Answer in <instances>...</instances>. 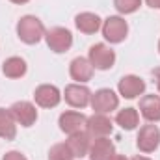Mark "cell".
I'll return each instance as SVG.
<instances>
[{"label":"cell","instance_id":"obj_1","mask_svg":"<svg viewBox=\"0 0 160 160\" xmlns=\"http://www.w3.org/2000/svg\"><path fill=\"white\" fill-rule=\"evenodd\" d=\"M45 26L38 17L34 15H24L17 22V36L19 39L26 45H36L45 38Z\"/></svg>","mask_w":160,"mask_h":160},{"label":"cell","instance_id":"obj_2","mask_svg":"<svg viewBox=\"0 0 160 160\" xmlns=\"http://www.w3.org/2000/svg\"><path fill=\"white\" fill-rule=\"evenodd\" d=\"M88 60L91 62L93 69H99V71H106V69H112L114 63H116V52L104 45V43H95L89 47V56Z\"/></svg>","mask_w":160,"mask_h":160},{"label":"cell","instance_id":"obj_3","mask_svg":"<svg viewBox=\"0 0 160 160\" xmlns=\"http://www.w3.org/2000/svg\"><path fill=\"white\" fill-rule=\"evenodd\" d=\"M45 39H47V45L52 52L56 54H63L71 48L73 45V34L67 30V28H62V26H54L50 28L47 34H45Z\"/></svg>","mask_w":160,"mask_h":160},{"label":"cell","instance_id":"obj_4","mask_svg":"<svg viewBox=\"0 0 160 160\" xmlns=\"http://www.w3.org/2000/svg\"><path fill=\"white\" fill-rule=\"evenodd\" d=\"M89 104L95 110V114H110L112 110H116L119 106V97L112 89L102 88V89H99L91 95Z\"/></svg>","mask_w":160,"mask_h":160},{"label":"cell","instance_id":"obj_5","mask_svg":"<svg viewBox=\"0 0 160 160\" xmlns=\"http://www.w3.org/2000/svg\"><path fill=\"white\" fill-rule=\"evenodd\" d=\"M101 28H102L104 39L110 41V43H121V41H125L127 34H128V24H127V21L121 19V17H118V15L108 17V19L102 22Z\"/></svg>","mask_w":160,"mask_h":160},{"label":"cell","instance_id":"obj_6","mask_svg":"<svg viewBox=\"0 0 160 160\" xmlns=\"http://www.w3.org/2000/svg\"><path fill=\"white\" fill-rule=\"evenodd\" d=\"M136 145L142 153H153L160 145V128L157 125H143L136 136Z\"/></svg>","mask_w":160,"mask_h":160},{"label":"cell","instance_id":"obj_7","mask_svg":"<svg viewBox=\"0 0 160 160\" xmlns=\"http://www.w3.org/2000/svg\"><path fill=\"white\" fill-rule=\"evenodd\" d=\"M63 99L73 108H86L91 101V91L82 84H69L63 89Z\"/></svg>","mask_w":160,"mask_h":160},{"label":"cell","instance_id":"obj_8","mask_svg":"<svg viewBox=\"0 0 160 160\" xmlns=\"http://www.w3.org/2000/svg\"><path fill=\"white\" fill-rule=\"evenodd\" d=\"M34 101L41 108H54L62 101V91L52 84H41L34 91Z\"/></svg>","mask_w":160,"mask_h":160},{"label":"cell","instance_id":"obj_9","mask_svg":"<svg viewBox=\"0 0 160 160\" xmlns=\"http://www.w3.org/2000/svg\"><path fill=\"white\" fill-rule=\"evenodd\" d=\"M9 112L13 114L15 121L21 125V127H32L36 121H38V110L32 102L28 101H19V102H13Z\"/></svg>","mask_w":160,"mask_h":160},{"label":"cell","instance_id":"obj_10","mask_svg":"<svg viewBox=\"0 0 160 160\" xmlns=\"http://www.w3.org/2000/svg\"><path fill=\"white\" fill-rule=\"evenodd\" d=\"M112 119L106 118V114H93L91 118H88L86 123V130L91 138H106L112 132Z\"/></svg>","mask_w":160,"mask_h":160},{"label":"cell","instance_id":"obj_11","mask_svg":"<svg viewBox=\"0 0 160 160\" xmlns=\"http://www.w3.org/2000/svg\"><path fill=\"white\" fill-rule=\"evenodd\" d=\"M86 123H88V118L84 114H80V112H73V110L63 112L60 116V121H58L62 132H65L69 136L75 134V132H82L86 128Z\"/></svg>","mask_w":160,"mask_h":160},{"label":"cell","instance_id":"obj_12","mask_svg":"<svg viewBox=\"0 0 160 160\" xmlns=\"http://www.w3.org/2000/svg\"><path fill=\"white\" fill-rule=\"evenodd\" d=\"M118 89H119V95L125 99H136L138 95H142L145 91V82L136 77V75H127L119 80L118 84Z\"/></svg>","mask_w":160,"mask_h":160},{"label":"cell","instance_id":"obj_13","mask_svg":"<svg viewBox=\"0 0 160 160\" xmlns=\"http://www.w3.org/2000/svg\"><path fill=\"white\" fill-rule=\"evenodd\" d=\"M89 160H110L116 155V147L108 138H95L89 145Z\"/></svg>","mask_w":160,"mask_h":160},{"label":"cell","instance_id":"obj_14","mask_svg":"<svg viewBox=\"0 0 160 160\" xmlns=\"http://www.w3.org/2000/svg\"><path fill=\"white\" fill-rule=\"evenodd\" d=\"M69 75H71V78L77 80L78 84L89 82L91 77H93V65H91V62L88 58H82V56L75 58L71 62V65H69Z\"/></svg>","mask_w":160,"mask_h":160},{"label":"cell","instance_id":"obj_15","mask_svg":"<svg viewBox=\"0 0 160 160\" xmlns=\"http://www.w3.org/2000/svg\"><path fill=\"white\" fill-rule=\"evenodd\" d=\"M140 114L149 121H160V95H143L140 99Z\"/></svg>","mask_w":160,"mask_h":160},{"label":"cell","instance_id":"obj_16","mask_svg":"<svg viewBox=\"0 0 160 160\" xmlns=\"http://www.w3.org/2000/svg\"><path fill=\"white\" fill-rule=\"evenodd\" d=\"M91 136L88 134V132H75V134H71L69 136V140H67V145H69V149L73 151V155H75V158H82V157H86L88 153H89V145H91V140H89Z\"/></svg>","mask_w":160,"mask_h":160},{"label":"cell","instance_id":"obj_17","mask_svg":"<svg viewBox=\"0 0 160 160\" xmlns=\"http://www.w3.org/2000/svg\"><path fill=\"white\" fill-rule=\"evenodd\" d=\"M75 24L82 34H95L101 26H102V21L97 13H89V11H84L78 13L75 17Z\"/></svg>","mask_w":160,"mask_h":160},{"label":"cell","instance_id":"obj_18","mask_svg":"<svg viewBox=\"0 0 160 160\" xmlns=\"http://www.w3.org/2000/svg\"><path fill=\"white\" fill-rule=\"evenodd\" d=\"M26 62L19 56H11L8 58L4 63H2V73L8 77V78H21L26 75Z\"/></svg>","mask_w":160,"mask_h":160},{"label":"cell","instance_id":"obj_19","mask_svg":"<svg viewBox=\"0 0 160 160\" xmlns=\"http://www.w3.org/2000/svg\"><path fill=\"white\" fill-rule=\"evenodd\" d=\"M17 136V121L9 108H0V138L4 140H13Z\"/></svg>","mask_w":160,"mask_h":160},{"label":"cell","instance_id":"obj_20","mask_svg":"<svg viewBox=\"0 0 160 160\" xmlns=\"http://www.w3.org/2000/svg\"><path fill=\"white\" fill-rule=\"evenodd\" d=\"M116 123L125 130H134L140 123V114H138L136 108H123L116 116Z\"/></svg>","mask_w":160,"mask_h":160},{"label":"cell","instance_id":"obj_21","mask_svg":"<svg viewBox=\"0 0 160 160\" xmlns=\"http://www.w3.org/2000/svg\"><path fill=\"white\" fill-rule=\"evenodd\" d=\"M48 160H75V155L67 143H56L48 151Z\"/></svg>","mask_w":160,"mask_h":160},{"label":"cell","instance_id":"obj_22","mask_svg":"<svg viewBox=\"0 0 160 160\" xmlns=\"http://www.w3.org/2000/svg\"><path fill=\"white\" fill-rule=\"evenodd\" d=\"M114 6L119 13L128 15V13H134L142 6V0H114Z\"/></svg>","mask_w":160,"mask_h":160},{"label":"cell","instance_id":"obj_23","mask_svg":"<svg viewBox=\"0 0 160 160\" xmlns=\"http://www.w3.org/2000/svg\"><path fill=\"white\" fill-rule=\"evenodd\" d=\"M2 160H28V158H26L22 153H19V151H9V153L4 155Z\"/></svg>","mask_w":160,"mask_h":160},{"label":"cell","instance_id":"obj_24","mask_svg":"<svg viewBox=\"0 0 160 160\" xmlns=\"http://www.w3.org/2000/svg\"><path fill=\"white\" fill-rule=\"evenodd\" d=\"M145 2H147V6L153 8V9H158L160 8V0H145Z\"/></svg>","mask_w":160,"mask_h":160},{"label":"cell","instance_id":"obj_25","mask_svg":"<svg viewBox=\"0 0 160 160\" xmlns=\"http://www.w3.org/2000/svg\"><path fill=\"white\" fill-rule=\"evenodd\" d=\"M153 77H155V80H157V88H158V91H160V67L153 71Z\"/></svg>","mask_w":160,"mask_h":160},{"label":"cell","instance_id":"obj_26","mask_svg":"<svg viewBox=\"0 0 160 160\" xmlns=\"http://www.w3.org/2000/svg\"><path fill=\"white\" fill-rule=\"evenodd\" d=\"M110 160H128V158H127V157H123V155H114Z\"/></svg>","mask_w":160,"mask_h":160},{"label":"cell","instance_id":"obj_27","mask_svg":"<svg viewBox=\"0 0 160 160\" xmlns=\"http://www.w3.org/2000/svg\"><path fill=\"white\" fill-rule=\"evenodd\" d=\"M9 2H13V4H26V2H30V0H9Z\"/></svg>","mask_w":160,"mask_h":160},{"label":"cell","instance_id":"obj_28","mask_svg":"<svg viewBox=\"0 0 160 160\" xmlns=\"http://www.w3.org/2000/svg\"><path fill=\"white\" fill-rule=\"evenodd\" d=\"M132 160H151V158H147V157H140V155H138V157H134Z\"/></svg>","mask_w":160,"mask_h":160},{"label":"cell","instance_id":"obj_29","mask_svg":"<svg viewBox=\"0 0 160 160\" xmlns=\"http://www.w3.org/2000/svg\"><path fill=\"white\" fill-rule=\"evenodd\" d=\"M158 52H160V41H158Z\"/></svg>","mask_w":160,"mask_h":160}]
</instances>
